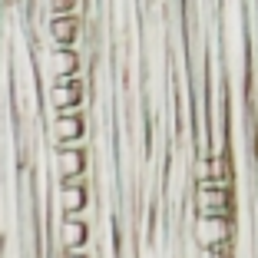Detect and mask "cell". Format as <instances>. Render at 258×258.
<instances>
[{"label": "cell", "instance_id": "8", "mask_svg": "<svg viewBox=\"0 0 258 258\" xmlns=\"http://www.w3.org/2000/svg\"><path fill=\"white\" fill-rule=\"evenodd\" d=\"M60 258H90V255H86V251H63Z\"/></svg>", "mask_w": 258, "mask_h": 258}, {"label": "cell", "instance_id": "3", "mask_svg": "<svg viewBox=\"0 0 258 258\" xmlns=\"http://www.w3.org/2000/svg\"><path fill=\"white\" fill-rule=\"evenodd\" d=\"M53 133H56V139H60V146H73L76 139L83 136V119L76 113H60L56 122H53Z\"/></svg>", "mask_w": 258, "mask_h": 258}, {"label": "cell", "instance_id": "4", "mask_svg": "<svg viewBox=\"0 0 258 258\" xmlns=\"http://www.w3.org/2000/svg\"><path fill=\"white\" fill-rule=\"evenodd\" d=\"M199 238H202L205 248L225 245L228 242V222L225 219H202V225H199Z\"/></svg>", "mask_w": 258, "mask_h": 258}, {"label": "cell", "instance_id": "5", "mask_svg": "<svg viewBox=\"0 0 258 258\" xmlns=\"http://www.w3.org/2000/svg\"><path fill=\"white\" fill-rule=\"evenodd\" d=\"M60 205H63V212H67V219H76V212H83V205H86V189L80 182H63Z\"/></svg>", "mask_w": 258, "mask_h": 258}, {"label": "cell", "instance_id": "6", "mask_svg": "<svg viewBox=\"0 0 258 258\" xmlns=\"http://www.w3.org/2000/svg\"><path fill=\"white\" fill-rule=\"evenodd\" d=\"M50 63H53L56 80H70V76L76 73V67H80V60H76L73 50H56V53L50 56Z\"/></svg>", "mask_w": 258, "mask_h": 258}, {"label": "cell", "instance_id": "7", "mask_svg": "<svg viewBox=\"0 0 258 258\" xmlns=\"http://www.w3.org/2000/svg\"><path fill=\"white\" fill-rule=\"evenodd\" d=\"M50 33H53L56 43H73V37H76V20H73V17H53Z\"/></svg>", "mask_w": 258, "mask_h": 258}, {"label": "cell", "instance_id": "2", "mask_svg": "<svg viewBox=\"0 0 258 258\" xmlns=\"http://www.w3.org/2000/svg\"><path fill=\"white\" fill-rule=\"evenodd\" d=\"M86 238H90V228H86L80 219H67V222L60 225V242H63V251H83Z\"/></svg>", "mask_w": 258, "mask_h": 258}, {"label": "cell", "instance_id": "1", "mask_svg": "<svg viewBox=\"0 0 258 258\" xmlns=\"http://www.w3.org/2000/svg\"><path fill=\"white\" fill-rule=\"evenodd\" d=\"M60 172H63V182H80V175H83V152L76 149V146H60Z\"/></svg>", "mask_w": 258, "mask_h": 258}]
</instances>
